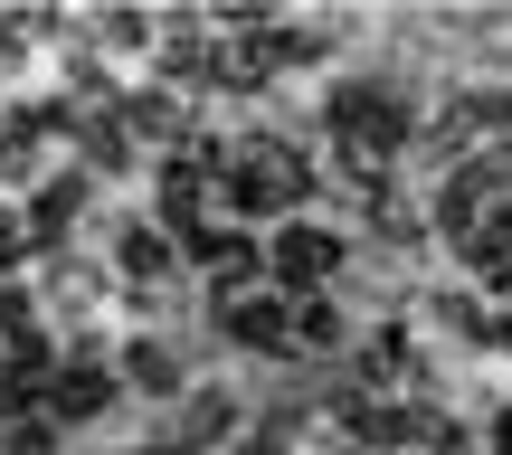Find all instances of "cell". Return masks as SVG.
Here are the masks:
<instances>
[{"label":"cell","mask_w":512,"mask_h":455,"mask_svg":"<svg viewBox=\"0 0 512 455\" xmlns=\"http://www.w3.org/2000/svg\"><path fill=\"white\" fill-rule=\"evenodd\" d=\"M313 190V162L275 133H247V143H219V200L238 219H294V200Z\"/></svg>","instance_id":"1"},{"label":"cell","mask_w":512,"mask_h":455,"mask_svg":"<svg viewBox=\"0 0 512 455\" xmlns=\"http://www.w3.org/2000/svg\"><path fill=\"white\" fill-rule=\"evenodd\" d=\"M114 408V370L95 361V351H67V361L48 370V389H38V418L48 427H86V418H105Z\"/></svg>","instance_id":"2"},{"label":"cell","mask_w":512,"mask_h":455,"mask_svg":"<svg viewBox=\"0 0 512 455\" xmlns=\"http://www.w3.org/2000/svg\"><path fill=\"white\" fill-rule=\"evenodd\" d=\"M256 266H275V294H323V285H332V266H342V237L285 219V228H275V247L256 256Z\"/></svg>","instance_id":"3"},{"label":"cell","mask_w":512,"mask_h":455,"mask_svg":"<svg viewBox=\"0 0 512 455\" xmlns=\"http://www.w3.org/2000/svg\"><path fill=\"white\" fill-rule=\"evenodd\" d=\"M219 323H228V342H247V351H294V294L247 285V294L219 304Z\"/></svg>","instance_id":"4"},{"label":"cell","mask_w":512,"mask_h":455,"mask_svg":"<svg viewBox=\"0 0 512 455\" xmlns=\"http://www.w3.org/2000/svg\"><path fill=\"white\" fill-rule=\"evenodd\" d=\"M181 256L209 275V285H219V304L256 285V228H190V237H181Z\"/></svg>","instance_id":"5"},{"label":"cell","mask_w":512,"mask_h":455,"mask_svg":"<svg viewBox=\"0 0 512 455\" xmlns=\"http://www.w3.org/2000/svg\"><path fill=\"white\" fill-rule=\"evenodd\" d=\"M114 266H124L133 285H162V275L181 266V237H162L152 219H124V237H114Z\"/></svg>","instance_id":"6"},{"label":"cell","mask_w":512,"mask_h":455,"mask_svg":"<svg viewBox=\"0 0 512 455\" xmlns=\"http://www.w3.org/2000/svg\"><path fill=\"white\" fill-rule=\"evenodd\" d=\"M124 380L143 389V399H181V351H171V342H133L124 351Z\"/></svg>","instance_id":"7"},{"label":"cell","mask_w":512,"mask_h":455,"mask_svg":"<svg viewBox=\"0 0 512 455\" xmlns=\"http://www.w3.org/2000/svg\"><path fill=\"white\" fill-rule=\"evenodd\" d=\"M114 124H124V143H171L181 133V95H133Z\"/></svg>","instance_id":"8"},{"label":"cell","mask_w":512,"mask_h":455,"mask_svg":"<svg viewBox=\"0 0 512 455\" xmlns=\"http://www.w3.org/2000/svg\"><path fill=\"white\" fill-rule=\"evenodd\" d=\"M228 427H238V408H228L219 389H200V399L181 408V455H200V446H219Z\"/></svg>","instance_id":"9"},{"label":"cell","mask_w":512,"mask_h":455,"mask_svg":"<svg viewBox=\"0 0 512 455\" xmlns=\"http://www.w3.org/2000/svg\"><path fill=\"white\" fill-rule=\"evenodd\" d=\"M0 455H57V427L48 418H10L0 427Z\"/></svg>","instance_id":"10"},{"label":"cell","mask_w":512,"mask_h":455,"mask_svg":"<svg viewBox=\"0 0 512 455\" xmlns=\"http://www.w3.org/2000/svg\"><path fill=\"white\" fill-rule=\"evenodd\" d=\"M19 256H29V219H19V209H0V275H10Z\"/></svg>","instance_id":"11"},{"label":"cell","mask_w":512,"mask_h":455,"mask_svg":"<svg viewBox=\"0 0 512 455\" xmlns=\"http://www.w3.org/2000/svg\"><path fill=\"white\" fill-rule=\"evenodd\" d=\"M465 332H475V342H494V351H512V313H465Z\"/></svg>","instance_id":"12"},{"label":"cell","mask_w":512,"mask_h":455,"mask_svg":"<svg viewBox=\"0 0 512 455\" xmlns=\"http://www.w3.org/2000/svg\"><path fill=\"white\" fill-rule=\"evenodd\" d=\"M228 455H285V446H275V437H238V446H228Z\"/></svg>","instance_id":"13"},{"label":"cell","mask_w":512,"mask_h":455,"mask_svg":"<svg viewBox=\"0 0 512 455\" xmlns=\"http://www.w3.org/2000/svg\"><path fill=\"white\" fill-rule=\"evenodd\" d=\"M494 455H512V408H503V418H494Z\"/></svg>","instance_id":"14"}]
</instances>
